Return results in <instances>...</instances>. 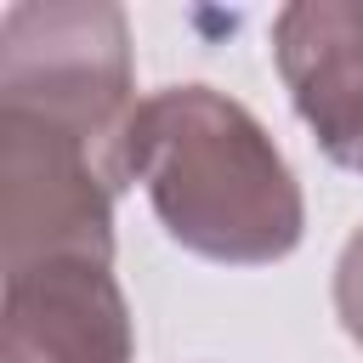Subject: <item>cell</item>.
Here are the masks:
<instances>
[{"label":"cell","instance_id":"cell-4","mask_svg":"<svg viewBox=\"0 0 363 363\" xmlns=\"http://www.w3.org/2000/svg\"><path fill=\"white\" fill-rule=\"evenodd\" d=\"M136 329L113 261L40 255L0 278V363H130Z\"/></svg>","mask_w":363,"mask_h":363},{"label":"cell","instance_id":"cell-1","mask_svg":"<svg viewBox=\"0 0 363 363\" xmlns=\"http://www.w3.org/2000/svg\"><path fill=\"white\" fill-rule=\"evenodd\" d=\"M125 170L147 187L164 233L221 267H272L295 255L306 204L267 125L216 85H164L142 96Z\"/></svg>","mask_w":363,"mask_h":363},{"label":"cell","instance_id":"cell-3","mask_svg":"<svg viewBox=\"0 0 363 363\" xmlns=\"http://www.w3.org/2000/svg\"><path fill=\"white\" fill-rule=\"evenodd\" d=\"M113 193L119 182L79 142L0 113V267L40 255L113 261Z\"/></svg>","mask_w":363,"mask_h":363},{"label":"cell","instance_id":"cell-5","mask_svg":"<svg viewBox=\"0 0 363 363\" xmlns=\"http://www.w3.org/2000/svg\"><path fill=\"white\" fill-rule=\"evenodd\" d=\"M272 62L318 147L363 176V0H295L272 17Z\"/></svg>","mask_w":363,"mask_h":363},{"label":"cell","instance_id":"cell-6","mask_svg":"<svg viewBox=\"0 0 363 363\" xmlns=\"http://www.w3.org/2000/svg\"><path fill=\"white\" fill-rule=\"evenodd\" d=\"M335 312H340V329L363 346V227L346 238L335 261Z\"/></svg>","mask_w":363,"mask_h":363},{"label":"cell","instance_id":"cell-2","mask_svg":"<svg viewBox=\"0 0 363 363\" xmlns=\"http://www.w3.org/2000/svg\"><path fill=\"white\" fill-rule=\"evenodd\" d=\"M136 108L130 28L113 0H17L0 11V113L79 142L125 187Z\"/></svg>","mask_w":363,"mask_h":363}]
</instances>
